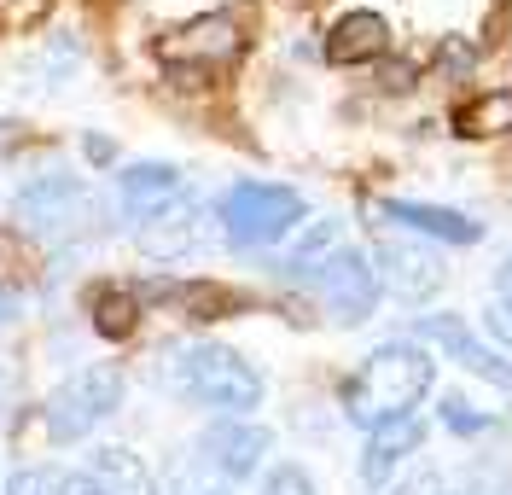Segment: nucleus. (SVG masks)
<instances>
[{"instance_id": "2eb2a0df", "label": "nucleus", "mask_w": 512, "mask_h": 495, "mask_svg": "<svg viewBox=\"0 0 512 495\" xmlns=\"http://www.w3.org/2000/svg\"><path fill=\"white\" fill-rule=\"evenodd\" d=\"M419 443H425V420H419V414L373 426V431H367V455H361V484H384V478H390V466L408 461Z\"/></svg>"}, {"instance_id": "a878e982", "label": "nucleus", "mask_w": 512, "mask_h": 495, "mask_svg": "<svg viewBox=\"0 0 512 495\" xmlns=\"http://www.w3.org/2000/svg\"><path fill=\"white\" fill-rule=\"evenodd\" d=\"M59 495H111V490L99 484L88 466H82V472H64V478H59Z\"/></svg>"}, {"instance_id": "9d476101", "label": "nucleus", "mask_w": 512, "mask_h": 495, "mask_svg": "<svg viewBox=\"0 0 512 495\" xmlns=\"http://www.w3.org/2000/svg\"><path fill=\"white\" fill-rule=\"evenodd\" d=\"M408 338H414V344H425V350L437 344V350H448V356L466 367V373H478V379H489V385L512 391V362H501L489 344H478V338H472V327H466L460 315H419Z\"/></svg>"}, {"instance_id": "c85d7f7f", "label": "nucleus", "mask_w": 512, "mask_h": 495, "mask_svg": "<svg viewBox=\"0 0 512 495\" xmlns=\"http://www.w3.org/2000/svg\"><path fill=\"white\" fill-rule=\"evenodd\" d=\"M489 292H501V297H512V257L501 268H495V286H489Z\"/></svg>"}, {"instance_id": "6e6552de", "label": "nucleus", "mask_w": 512, "mask_h": 495, "mask_svg": "<svg viewBox=\"0 0 512 495\" xmlns=\"http://www.w3.org/2000/svg\"><path fill=\"white\" fill-rule=\"evenodd\" d=\"M373 268H379V286L396 303H425V297L443 292V257L425 245H408V239H379Z\"/></svg>"}, {"instance_id": "423d86ee", "label": "nucleus", "mask_w": 512, "mask_h": 495, "mask_svg": "<svg viewBox=\"0 0 512 495\" xmlns=\"http://www.w3.org/2000/svg\"><path fill=\"white\" fill-rule=\"evenodd\" d=\"M309 286H315V297L332 309V321L338 327H355V321H373V309H379V268L367 263V251H332L326 263L309 274Z\"/></svg>"}, {"instance_id": "bb28decb", "label": "nucleus", "mask_w": 512, "mask_h": 495, "mask_svg": "<svg viewBox=\"0 0 512 495\" xmlns=\"http://www.w3.org/2000/svg\"><path fill=\"white\" fill-rule=\"evenodd\" d=\"M82 152H88L94 164H111V158H117V146H111L105 134H88V140H82Z\"/></svg>"}, {"instance_id": "1a4fd4ad", "label": "nucleus", "mask_w": 512, "mask_h": 495, "mask_svg": "<svg viewBox=\"0 0 512 495\" xmlns=\"http://www.w3.org/2000/svg\"><path fill=\"white\" fill-rule=\"evenodd\" d=\"M274 449V431L256 426V420H216V426L198 437V455L210 472H222L227 484H239V478H251L262 472V455Z\"/></svg>"}, {"instance_id": "6ab92c4d", "label": "nucleus", "mask_w": 512, "mask_h": 495, "mask_svg": "<svg viewBox=\"0 0 512 495\" xmlns=\"http://www.w3.org/2000/svg\"><path fill=\"white\" fill-rule=\"evenodd\" d=\"M332 245H338V222H315V228L303 233L297 245H291L286 268H309V263H326L332 257Z\"/></svg>"}, {"instance_id": "39448f33", "label": "nucleus", "mask_w": 512, "mask_h": 495, "mask_svg": "<svg viewBox=\"0 0 512 495\" xmlns=\"http://www.w3.org/2000/svg\"><path fill=\"white\" fill-rule=\"evenodd\" d=\"M117 408H123V373L117 367H76L59 391L47 396L41 420H47L53 443H88Z\"/></svg>"}, {"instance_id": "a211bd4d", "label": "nucleus", "mask_w": 512, "mask_h": 495, "mask_svg": "<svg viewBox=\"0 0 512 495\" xmlns=\"http://www.w3.org/2000/svg\"><path fill=\"white\" fill-rule=\"evenodd\" d=\"M134 321H140V297H134V292H99L94 327L105 332V338H128Z\"/></svg>"}, {"instance_id": "ddd939ff", "label": "nucleus", "mask_w": 512, "mask_h": 495, "mask_svg": "<svg viewBox=\"0 0 512 495\" xmlns=\"http://www.w3.org/2000/svg\"><path fill=\"white\" fill-rule=\"evenodd\" d=\"M384 216L402 222L408 233L443 239V245H478L483 239L478 216H466V210H443V204H419V198H384Z\"/></svg>"}, {"instance_id": "b1692460", "label": "nucleus", "mask_w": 512, "mask_h": 495, "mask_svg": "<svg viewBox=\"0 0 512 495\" xmlns=\"http://www.w3.org/2000/svg\"><path fill=\"white\" fill-rule=\"evenodd\" d=\"M443 426H454V431H466V437H472V431L489 426V414H478V408H472V402H460V396H443Z\"/></svg>"}, {"instance_id": "f3484780", "label": "nucleus", "mask_w": 512, "mask_h": 495, "mask_svg": "<svg viewBox=\"0 0 512 495\" xmlns=\"http://www.w3.org/2000/svg\"><path fill=\"white\" fill-rule=\"evenodd\" d=\"M454 129L466 140H489V134H507L512 129V88H495V94H478L472 105L454 111Z\"/></svg>"}, {"instance_id": "dca6fc26", "label": "nucleus", "mask_w": 512, "mask_h": 495, "mask_svg": "<svg viewBox=\"0 0 512 495\" xmlns=\"http://www.w3.org/2000/svg\"><path fill=\"white\" fill-rule=\"evenodd\" d=\"M88 472H94L111 495H158L152 466L140 461L134 449H123V443H105V449H94V455H88Z\"/></svg>"}, {"instance_id": "aec40b11", "label": "nucleus", "mask_w": 512, "mask_h": 495, "mask_svg": "<svg viewBox=\"0 0 512 495\" xmlns=\"http://www.w3.org/2000/svg\"><path fill=\"white\" fill-rule=\"evenodd\" d=\"M175 303H187L192 321H216V315H227L233 297H227L222 286H175Z\"/></svg>"}, {"instance_id": "cd10ccee", "label": "nucleus", "mask_w": 512, "mask_h": 495, "mask_svg": "<svg viewBox=\"0 0 512 495\" xmlns=\"http://www.w3.org/2000/svg\"><path fill=\"white\" fill-rule=\"evenodd\" d=\"M408 82H414V70H408V65H390V70H384V88H408Z\"/></svg>"}, {"instance_id": "f8f14e48", "label": "nucleus", "mask_w": 512, "mask_h": 495, "mask_svg": "<svg viewBox=\"0 0 512 495\" xmlns=\"http://www.w3.org/2000/svg\"><path fill=\"white\" fill-rule=\"evenodd\" d=\"M233 53H239V30L227 18H192L158 41V59H169V65H222Z\"/></svg>"}, {"instance_id": "0eeeda50", "label": "nucleus", "mask_w": 512, "mask_h": 495, "mask_svg": "<svg viewBox=\"0 0 512 495\" xmlns=\"http://www.w3.org/2000/svg\"><path fill=\"white\" fill-rule=\"evenodd\" d=\"M181 198H187V175L175 164H163V158H140V164H128L117 175V204H123L128 222H158L169 210H181Z\"/></svg>"}, {"instance_id": "7c9ffc66", "label": "nucleus", "mask_w": 512, "mask_h": 495, "mask_svg": "<svg viewBox=\"0 0 512 495\" xmlns=\"http://www.w3.org/2000/svg\"><path fill=\"white\" fill-rule=\"evenodd\" d=\"M204 495H227V490H204Z\"/></svg>"}, {"instance_id": "5701e85b", "label": "nucleus", "mask_w": 512, "mask_h": 495, "mask_svg": "<svg viewBox=\"0 0 512 495\" xmlns=\"http://www.w3.org/2000/svg\"><path fill=\"white\" fill-rule=\"evenodd\" d=\"M483 327H489L495 344H507V350H512V297L489 292V303H483Z\"/></svg>"}, {"instance_id": "f03ea898", "label": "nucleus", "mask_w": 512, "mask_h": 495, "mask_svg": "<svg viewBox=\"0 0 512 495\" xmlns=\"http://www.w3.org/2000/svg\"><path fill=\"white\" fill-rule=\"evenodd\" d=\"M163 385L175 396H187V402H198V408H216L222 420H245L256 402H262V373H256L239 350L210 344V338L169 350Z\"/></svg>"}, {"instance_id": "393cba45", "label": "nucleus", "mask_w": 512, "mask_h": 495, "mask_svg": "<svg viewBox=\"0 0 512 495\" xmlns=\"http://www.w3.org/2000/svg\"><path fill=\"white\" fill-rule=\"evenodd\" d=\"M384 495H443V472H431V466H419L414 478H402V484H390Z\"/></svg>"}, {"instance_id": "4468645a", "label": "nucleus", "mask_w": 512, "mask_h": 495, "mask_svg": "<svg viewBox=\"0 0 512 495\" xmlns=\"http://www.w3.org/2000/svg\"><path fill=\"white\" fill-rule=\"evenodd\" d=\"M390 53V24L379 12H344L326 35V65H373Z\"/></svg>"}, {"instance_id": "7ed1b4c3", "label": "nucleus", "mask_w": 512, "mask_h": 495, "mask_svg": "<svg viewBox=\"0 0 512 495\" xmlns=\"http://www.w3.org/2000/svg\"><path fill=\"white\" fill-rule=\"evenodd\" d=\"M303 193L297 187H274V181H239L227 187L216 216H222V239L239 251H262V245H280L297 233L303 222Z\"/></svg>"}, {"instance_id": "20e7f679", "label": "nucleus", "mask_w": 512, "mask_h": 495, "mask_svg": "<svg viewBox=\"0 0 512 495\" xmlns=\"http://www.w3.org/2000/svg\"><path fill=\"white\" fill-rule=\"evenodd\" d=\"M18 222L41 239V245H70L82 233H94L99 222V198L82 175H64V169H47L24 181L18 193Z\"/></svg>"}, {"instance_id": "4be33fe9", "label": "nucleus", "mask_w": 512, "mask_h": 495, "mask_svg": "<svg viewBox=\"0 0 512 495\" xmlns=\"http://www.w3.org/2000/svg\"><path fill=\"white\" fill-rule=\"evenodd\" d=\"M59 478L64 472H53V466H18L6 495H59Z\"/></svg>"}, {"instance_id": "9b49d317", "label": "nucleus", "mask_w": 512, "mask_h": 495, "mask_svg": "<svg viewBox=\"0 0 512 495\" xmlns=\"http://www.w3.org/2000/svg\"><path fill=\"white\" fill-rule=\"evenodd\" d=\"M216 239H222V216H210V210H198V204H181V210H169V216H158V222L140 228V251H146L152 263H181V257L210 251Z\"/></svg>"}, {"instance_id": "412c9836", "label": "nucleus", "mask_w": 512, "mask_h": 495, "mask_svg": "<svg viewBox=\"0 0 512 495\" xmlns=\"http://www.w3.org/2000/svg\"><path fill=\"white\" fill-rule=\"evenodd\" d=\"M262 495H320V490H315V478H309L297 461H280L268 478H262Z\"/></svg>"}, {"instance_id": "f257e3e1", "label": "nucleus", "mask_w": 512, "mask_h": 495, "mask_svg": "<svg viewBox=\"0 0 512 495\" xmlns=\"http://www.w3.org/2000/svg\"><path fill=\"white\" fill-rule=\"evenodd\" d=\"M431 385H437L431 350L414 344V338H390V344H379V350L361 362V373L350 379L344 402H350L355 426L373 431V426H384V420H408L419 402L431 396Z\"/></svg>"}, {"instance_id": "c756f323", "label": "nucleus", "mask_w": 512, "mask_h": 495, "mask_svg": "<svg viewBox=\"0 0 512 495\" xmlns=\"http://www.w3.org/2000/svg\"><path fill=\"white\" fill-rule=\"evenodd\" d=\"M0 321H6V297H0Z\"/></svg>"}]
</instances>
